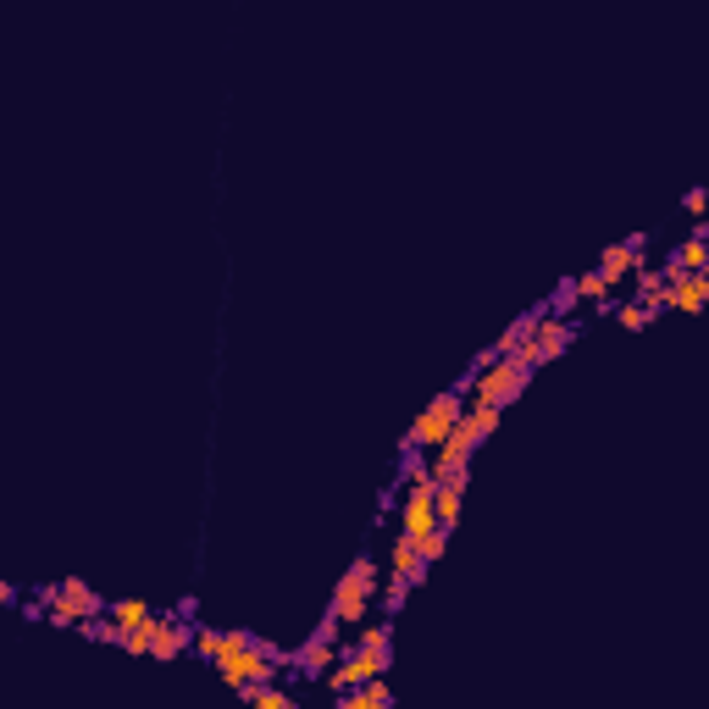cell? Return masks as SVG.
<instances>
[{"label": "cell", "instance_id": "1", "mask_svg": "<svg viewBox=\"0 0 709 709\" xmlns=\"http://www.w3.org/2000/svg\"><path fill=\"white\" fill-rule=\"evenodd\" d=\"M217 671H222V682H228L233 693L255 698L261 687L277 682V649H272V643H261L255 632H228Z\"/></svg>", "mask_w": 709, "mask_h": 709}, {"label": "cell", "instance_id": "2", "mask_svg": "<svg viewBox=\"0 0 709 709\" xmlns=\"http://www.w3.org/2000/svg\"><path fill=\"white\" fill-rule=\"evenodd\" d=\"M388 654H394V626H388V621H372L361 637H355V649L344 654V665H338V671L327 676V682H333L338 693H355V687L377 682V676H383L388 665H394Z\"/></svg>", "mask_w": 709, "mask_h": 709}, {"label": "cell", "instance_id": "3", "mask_svg": "<svg viewBox=\"0 0 709 709\" xmlns=\"http://www.w3.org/2000/svg\"><path fill=\"white\" fill-rule=\"evenodd\" d=\"M527 383H532V366L521 361V355H499V361L477 366V377H471V405L505 410V405H516V399L527 394Z\"/></svg>", "mask_w": 709, "mask_h": 709}, {"label": "cell", "instance_id": "4", "mask_svg": "<svg viewBox=\"0 0 709 709\" xmlns=\"http://www.w3.org/2000/svg\"><path fill=\"white\" fill-rule=\"evenodd\" d=\"M460 421H466V399H460V394H438L433 405H427L416 421H410V433H405V455H438V449L449 444V433H455Z\"/></svg>", "mask_w": 709, "mask_h": 709}, {"label": "cell", "instance_id": "5", "mask_svg": "<svg viewBox=\"0 0 709 709\" xmlns=\"http://www.w3.org/2000/svg\"><path fill=\"white\" fill-rule=\"evenodd\" d=\"M39 599H45V621L50 626H89V621L106 615V599H100L84 577H61L56 588H45Z\"/></svg>", "mask_w": 709, "mask_h": 709}, {"label": "cell", "instance_id": "6", "mask_svg": "<svg viewBox=\"0 0 709 709\" xmlns=\"http://www.w3.org/2000/svg\"><path fill=\"white\" fill-rule=\"evenodd\" d=\"M372 588H377V565L361 554V560H355L344 577H338V588H333V610H327V615H333L338 626L366 621V599H372Z\"/></svg>", "mask_w": 709, "mask_h": 709}, {"label": "cell", "instance_id": "7", "mask_svg": "<svg viewBox=\"0 0 709 709\" xmlns=\"http://www.w3.org/2000/svg\"><path fill=\"white\" fill-rule=\"evenodd\" d=\"M571 338H577V327L565 322V316H538V333H532L527 344L516 349V355L532 366V372H538V366H554V361H560L565 349H571Z\"/></svg>", "mask_w": 709, "mask_h": 709}, {"label": "cell", "instance_id": "8", "mask_svg": "<svg viewBox=\"0 0 709 709\" xmlns=\"http://www.w3.org/2000/svg\"><path fill=\"white\" fill-rule=\"evenodd\" d=\"M189 643L194 637H189V626H183L178 615H156V649H150V660H178Z\"/></svg>", "mask_w": 709, "mask_h": 709}, {"label": "cell", "instance_id": "9", "mask_svg": "<svg viewBox=\"0 0 709 709\" xmlns=\"http://www.w3.org/2000/svg\"><path fill=\"white\" fill-rule=\"evenodd\" d=\"M637 266H643V244H610V250L599 255V277L610 283V289L626 272H637Z\"/></svg>", "mask_w": 709, "mask_h": 709}, {"label": "cell", "instance_id": "10", "mask_svg": "<svg viewBox=\"0 0 709 709\" xmlns=\"http://www.w3.org/2000/svg\"><path fill=\"white\" fill-rule=\"evenodd\" d=\"M394 577H399V582H410V588H416V582L427 577V560H421L416 538H405V532H394Z\"/></svg>", "mask_w": 709, "mask_h": 709}, {"label": "cell", "instance_id": "11", "mask_svg": "<svg viewBox=\"0 0 709 709\" xmlns=\"http://www.w3.org/2000/svg\"><path fill=\"white\" fill-rule=\"evenodd\" d=\"M637 305H643L649 316H665V272L637 266Z\"/></svg>", "mask_w": 709, "mask_h": 709}, {"label": "cell", "instance_id": "12", "mask_svg": "<svg viewBox=\"0 0 709 709\" xmlns=\"http://www.w3.org/2000/svg\"><path fill=\"white\" fill-rule=\"evenodd\" d=\"M338 709H394V687L377 676V682H366V687H355V693H344V704Z\"/></svg>", "mask_w": 709, "mask_h": 709}, {"label": "cell", "instance_id": "13", "mask_svg": "<svg viewBox=\"0 0 709 709\" xmlns=\"http://www.w3.org/2000/svg\"><path fill=\"white\" fill-rule=\"evenodd\" d=\"M671 266H676V272H709V244L698 239V233H693V239H682L671 250Z\"/></svg>", "mask_w": 709, "mask_h": 709}, {"label": "cell", "instance_id": "14", "mask_svg": "<svg viewBox=\"0 0 709 709\" xmlns=\"http://www.w3.org/2000/svg\"><path fill=\"white\" fill-rule=\"evenodd\" d=\"M111 621L122 626V632H133V626H145V621H156V610H150L145 599H122V604H111Z\"/></svg>", "mask_w": 709, "mask_h": 709}, {"label": "cell", "instance_id": "15", "mask_svg": "<svg viewBox=\"0 0 709 709\" xmlns=\"http://www.w3.org/2000/svg\"><path fill=\"white\" fill-rule=\"evenodd\" d=\"M294 665H300L305 676H322L327 665H333V643H316V637H311V643H305V649L294 654Z\"/></svg>", "mask_w": 709, "mask_h": 709}, {"label": "cell", "instance_id": "16", "mask_svg": "<svg viewBox=\"0 0 709 709\" xmlns=\"http://www.w3.org/2000/svg\"><path fill=\"white\" fill-rule=\"evenodd\" d=\"M610 316H615V322L626 327V333H643V327L654 322V316L643 311V305H637V300H626V305H615V300H610Z\"/></svg>", "mask_w": 709, "mask_h": 709}, {"label": "cell", "instance_id": "17", "mask_svg": "<svg viewBox=\"0 0 709 709\" xmlns=\"http://www.w3.org/2000/svg\"><path fill=\"white\" fill-rule=\"evenodd\" d=\"M222 643H228V632H217V626H200V632H194V654L211 660V665L222 660Z\"/></svg>", "mask_w": 709, "mask_h": 709}, {"label": "cell", "instance_id": "18", "mask_svg": "<svg viewBox=\"0 0 709 709\" xmlns=\"http://www.w3.org/2000/svg\"><path fill=\"white\" fill-rule=\"evenodd\" d=\"M455 521H460V488H438V527L455 532Z\"/></svg>", "mask_w": 709, "mask_h": 709}, {"label": "cell", "instance_id": "19", "mask_svg": "<svg viewBox=\"0 0 709 709\" xmlns=\"http://www.w3.org/2000/svg\"><path fill=\"white\" fill-rule=\"evenodd\" d=\"M571 289H577L582 300H599V305H610V283H604L599 272H582L577 283H571Z\"/></svg>", "mask_w": 709, "mask_h": 709}, {"label": "cell", "instance_id": "20", "mask_svg": "<svg viewBox=\"0 0 709 709\" xmlns=\"http://www.w3.org/2000/svg\"><path fill=\"white\" fill-rule=\"evenodd\" d=\"M84 632L95 637V643H111V649H128V632H122L117 621H89Z\"/></svg>", "mask_w": 709, "mask_h": 709}, {"label": "cell", "instance_id": "21", "mask_svg": "<svg viewBox=\"0 0 709 709\" xmlns=\"http://www.w3.org/2000/svg\"><path fill=\"white\" fill-rule=\"evenodd\" d=\"M444 543H449V532L438 527V532H427V538H416V549H421V560H427V565H438V560H444Z\"/></svg>", "mask_w": 709, "mask_h": 709}, {"label": "cell", "instance_id": "22", "mask_svg": "<svg viewBox=\"0 0 709 709\" xmlns=\"http://www.w3.org/2000/svg\"><path fill=\"white\" fill-rule=\"evenodd\" d=\"M250 704H255V709H300L289 693H283V687H261V693H255Z\"/></svg>", "mask_w": 709, "mask_h": 709}, {"label": "cell", "instance_id": "23", "mask_svg": "<svg viewBox=\"0 0 709 709\" xmlns=\"http://www.w3.org/2000/svg\"><path fill=\"white\" fill-rule=\"evenodd\" d=\"M682 211H687V217H698V222L709 217V189H704V183H698V189H687V194H682Z\"/></svg>", "mask_w": 709, "mask_h": 709}, {"label": "cell", "instance_id": "24", "mask_svg": "<svg viewBox=\"0 0 709 709\" xmlns=\"http://www.w3.org/2000/svg\"><path fill=\"white\" fill-rule=\"evenodd\" d=\"M405 599H410V582H399V577H394V582H388V610L399 615V610H405Z\"/></svg>", "mask_w": 709, "mask_h": 709}, {"label": "cell", "instance_id": "25", "mask_svg": "<svg viewBox=\"0 0 709 709\" xmlns=\"http://www.w3.org/2000/svg\"><path fill=\"white\" fill-rule=\"evenodd\" d=\"M698 239H704V244H709V217H704V222H698Z\"/></svg>", "mask_w": 709, "mask_h": 709}, {"label": "cell", "instance_id": "26", "mask_svg": "<svg viewBox=\"0 0 709 709\" xmlns=\"http://www.w3.org/2000/svg\"><path fill=\"white\" fill-rule=\"evenodd\" d=\"M704 300H709V272H704Z\"/></svg>", "mask_w": 709, "mask_h": 709}, {"label": "cell", "instance_id": "27", "mask_svg": "<svg viewBox=\"0 0 709 709\" xmlns=\"http://www.w3.org/2000/svg\"><path fill=\"white\" fill-rule=\"evenodd\" d=\"M704 189H709V178H704Z\"/></svg>", "mask_w": 709, "mask_h": 709}]
</instances>
